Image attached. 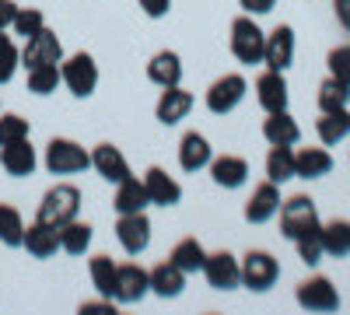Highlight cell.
<instances>
[{"label": "cell", "mask_w": 350, "mask_h": 315, "mask_svg": "<svg viewBox=\"0 0 350 315\" xmlns=\"http://www.w3.org/2000/svg\"><path fill=\"white\" fill-rule=\"evenodd\" d=\"M81 214V189L77 186H70V182H56V186H49L46 193H42V204H39V221H46V224H67V221H74Z\"/></svg>", "instance_id": "6da1fadb"}, {"label": "cell", "mask_w": 350, "mask_h": 315, "mask_svg": "<svg viewBox=\"0 0 350 315\" xmlns=\"http://www.w3.org/2000/svg\"><path fill=\"white\" fill-rule=\"evenodd\" d=\"M262 49H267V32L252 21V14L231 21V53L239 64H262Z\"/></svg>", "instance_id": "7a4b0ae2"}, {"label": "cell", "mask_w": 350, "mask_h": 315, "mask_svg": "<svg viewBox=\"0 0 350 315\" xmlns=\"http://www.w3.org/2000/svg\"><path fill=\"white\" fill-rule=\"evenodd\" d=\"M46 168L53 176H77V172L92 168V154L70 137H53L46 144Z\"/></svg>", "instance_id": "3957f363"}, {"label": "cell", "mask_w": 350, "mask_h": 315, "mask_svg": "<svg viewBox=\"0 0 350 315\" xmlns=\"http://www.w3.org/2000/svg\"><path fill=\"white\" fill-rule=\"evenodd\" d=\"M60 81L67 84L74 98H88L98 88V64L88 53H74L67 60H60Z\"/></svg>", "instance_id": "277c9868"}, {"label": "cell", "mask_w": 350, "mask_h": 315, "mask_svg": "<svg viewBox=\"0 0 350 315\" xmlns=\"http://www.w3.org/2000/svg\"><path fill=\"white\" fill-rule=\"evenodd\" d=\"M319 224V210H315V200L298 193V196H291L280 204V235L295 242L298 235H305L308 228Z\"/></svg>", "instance_id": "5b68a950"}, {"label": "cell", "mask_w": 350, "mask_h": 315, "mask_svg": "<svg viewBox=\"0 0 350 315\" xmlns=\"http://www.w3.org/2000/svg\"><path fill=\"white\" fill-rule=\"evenodd\" d=\"M239 266H242V284L249 291H270L280 277V263L267 249H249L239 260Z\"/></svg>", "instance_id": "8992f818"}, {"label": "cell", "mask_w": 350, "mask_h": 315, "mask_svg": "<svg viewBox=\"0 0 350 315\" xmlns=\"http://www.w3.org/2000/svg\"><path fill=\"white\" fill-rule=\"evenodd\" d=\"M245 92H249V84H245L242 74H224L207 88V109L214 112V116H228L231 109L242 105Z\"/></svg>", "instance_id": "52a82bcc"}, {"label": "cell", "mask_w": 350, "mask_h": 315, "mask_svg": "<svg viewBox=\"0 0 350 315\" xmlns=\"http://www.w3.org/2000/svg\"><path fill=\"white\" fill-rule=\"evenodd\" d=\"M203 277H207V284L214 291H231V288H239L242 284V266L239 260L231 252H207V260H203Z\"/></svg>", "instance_id": "ba28073f"}, {"label": "cell", "mask_w": 350, "mask_h": 315, "mask_svg": "<svg viewBox=\"0 0 350 315\" xmlns=\"http://www.w3.org/2000/svg\"><path fill=\"white\" fill-rule=\"evenodd\" d=\"M60 60H64V42L56 39V32H49V28H39L36 36L25 39V49H21V64L25 67L60 64Z\"/></svg>", "instance_id": "9c48e42d"}, {"label": "cell", "mask_w": 350, "mask_h": 315, "mask_svg": "<svg viewBox=\"0 0 350 315\" xmlns=\"http://www.w3.org/2000/svg\"><path fill=\"white\" fill-rule=\"evenodd\" d=\"M116 238H120V245L130 256H140L144 249L151 245V221H148V214H144V210L120 214V221H116Z\"/></svg>", "instance_id": "30bf717a"}, {"label": "cell", "mask_w": 350, "mask_h": 315, "mask_svg": "<svg viewBox=\"0 0 350 315\" xmlns=\"http://www.w3.org/2000/svg\"><path fill=\"white\" fill-rule=\"evenodd\" d=\"M298 305L308 308V312H336L340 308V295L336 288L326 280V277H308L298 284V291H295Z\"/></svg>", "instance_id": "8fae6325"}, {"label": "cell", "mask_w": 350, "mask_h": 315, "mask_svg": "<svg viewBox=\"0 0 350 315\" xmlns=\"http://www.w3.org/2000/svg\"><path fill=\"white\" fill-rule=\"evenodd\" d=\"M262 64H267V70H280V74L295 64V28L291 25H277L273 32L267 36Z\"/></svg>", "instance_id": "7c38bea8"}, {"label": "cell", "mask_w": 350, "mask_h": 315, "mask_svg": "<svg viewBox=\"0 0 350 315\" xmlns=\"http://www.w3.org/2000/svg\"><path fill=\"white\" fill-rule=\"evenodd\" d=\"M148 291H151V277L140 263H123L116 270V301L120 305H137Z\"/></svg>", "instance_id": "4fadbf2b"}, {"label": "cell", "mask_w": 350, "mask_h": 315, "mask_svg": "<svg viewBox=\"0 0 350 315\" xmlns=\"http://www.w3.org/2000/svg\"><path fill=\"white\" fill-rule=\"evenodd\" d=\"M21 249H25L28 256H36V260H49V256H56V249H60V228L36 217L32 224L25 228Z\"/></svg>", "instance_id": "5bb4252c"}, {"label": "cell", "mask_w": 350, "mask_h": 315, "mask_svg": "<svg viewBox=\"0 0 350 315\" xmlns=\"http://www.w3.org/2000/svg\"><path fill=\"white\" fill-rule=\"evenodd\" d=\"M189 109H193V95L183 88V84H172V88H161V98L154 105V116H158V123L175 126V123H183L189 116Z\"/></svg>", "instance_id": "9a60e30c"}, {"label": "cell", "mask_w": 350, "mask_h": 315, "mask_svg": "<svg viewBox=\"0 0 350 315\" xmlns=\"http://www.w3.org/2000/svg\"><path fill=\"white\" fill-rule=\"evenodd\" d=\"M92 168L98 172V176H102L105 182H123V179H130V176H133L126 154H123L120 148H116V144H98V148L92 151Z\"/></svg>", "instance_id": "2e32d148"}, {"label": "cell", "mask_w": 350, "mask_h": 315, "mask_svg": "<svg viewBox=\"0 0 350 315\" xmlns=\"http://www.w3.org/2000/svg\"><path fill=\"white\" fill-rule=\"evenodd\" d=\"M144 189H148L151 204H158V207H175L183 200V186L158 165H151L148 172H144Z\"/></svg>", "instance_id": "e0dca14e"}, {"label": "cell", "mask_w": 350, "mask_h": 315, "mask_svg": "<svg viewBox=\"0 0 350 315\" xmlns=\"http://www.w3.org/2000/svg\"><path fill=\"white\" fill-rule=\"evenodd\" d=\"M280 210V189H277V182H259L256 189H252V196H249V204H245V221L249 224H267L273 214Z\"/></svg>", "instance_id": "ac0fdd59"}, {"label": "cell", "mask_w": 350, "mask_h": 315, "mask_svg": "<svg viewBox=\"0 0 350 315\" xmlns=\"http://www.w3.org/2000/svg\"><path fill=\"white\" fill-rule=\"evenodd\" d=\"M36 165H39V158H36V148L28 144V137L14 140V144H8V148H0V168H4L8 176H14V179L32 176Z\"/></svg>", "instance_id": "d6986e66"}, {"label": "cell", "mask_w": 350, "mask_h": 315, "mask_svg": "<svg viewBox=\"0 0 350 315\" xmlns=\"http://www.w3.org/2000/svg\"><path fill=\"white\" fill-rule=\"evenodd\" d=\"M262 137H267L270 144L295 148L298 140H301V126H298V120L291 116L287 109H280V112H267V120H262Z\"/></svg>", "instance_id": "ffe728a7"}, {"label": "cell", "mask_w": 350, "mask_h": 315, "mask_svg": "<svg viewBox=\"0 0 350 315\" xmlns=\"http://www.w3.org/2000/svg\"><path fill=\"white\" fill-rule=\"evenodd\" d=\"M207 168H211V179H214L217 186H224V189H239V186H245V179H249V161L239 158V154L211 158Z\"/></svg>", "instance_id": "44dd1931"}, {"label": "cell", "mask_w": 350, "mask_h": 315, "mask_svg": "<svg viewBox=\"0 0 350 315\" xmlns=\"http://www.w3.org/2000/svg\"><path fill=\"white\" fill-rule=\"evenodd\" d=\"M211 158H214V151H211V140H207V137L196 133V130L183 133V140H179V165H183V172L207 168Z\"/></svg>", "instance_id": "7402d4cb"}, {"label": "cell", "mask_w": 350, "mask_h": 315, "mask_svg": "<svg viewBox=\"0 0 350 315\" xmlns=\"http://www.w3.org/2000/svg\"><path fill=\"white\" fill-rule=\"evenodd\" d=\"M256 102L267 109V112H280V109H287V81H284L280 70L259 74V81H256Z\"/></svg>", "instance_id": "603a6c76"}, {"label": "cell", "mask_w": 350, "mask_h": 315, "mask_svg": "<svg viewBox=\"0 0 350 315\" xmlns=\"http://www.w3.org/2000/svg\"><path fill=\"white\" fill-rule=\"evenodd\" d=\"M333 168V154L326 148H301L295 151V179H323Z\"/></svg>", "instance_id": "cb8c5ba5"}, {"label": "cell", "mask_w": 350, "mask_h": 315, "mask_svg": "<svg viewBox=\"0 0 350 315\" xmlns=\"http://www.w3.org/2000/svg\"><path fill=\"white\" fill-rule=\"evenodd\" d=\"M148 77L158 84V88H172V84H179L183 81V60H179V53H175V49L154 53L151 64H148Z\"/></svg>", "instance_id": "d4e9b609"}, {"label": "cell", "mask_w": 350, "mask_h": 315, "mask_svg": "<svg viewBox=\"0 0 350 315\" xmlns=\"http://www.w3.org/2000/svg\"><path fill=\"white\" fill-rule=\"evenodd\" d=\"M148 277H151V291H154L158 298H179L183 288H186V273L175 266L172 260H165V263H158L154 270H148Z\"/></svg>", "instance_id": "484cf974"}, {"label": "cell", "mask_w": 350, "mask_h": 315, "mask_svg": "<svg viewBox=\"0 0 350 315\" xmlns=\"http://www.w3.org/2000/svg\"><path fill=\"white\" fill-rule=\"evenodd\" d=\"M151 204V196L148 189H144V179H123V182H116V200H112V207L120 210V214H137Z\"/></svg>", "instance_id": "4316f807"}, {"label": "cell", "mask_w": 350, "mask_h": 315, "mask_svg": "<svg viewBox=\"0 0 350 315\" xmlns=\"http://www.w3.org/2000/svg\"><path fill=\"white\" fill-rule=\"evenodd\" d=\"M315 133L326 148H336L340 140L350 137V112L347 109H333V112H323V120L315 123Z\"/></svg>", "instance_id": "83f0119b"}, {"label": "cell", "mask_w": 350, "mask_h": 315, "mask_svg": "<svg viewBox=\"0 0 350 315\" xmlns=\"http://www.w3.org/2000/svg\"><path fill=\"white\" fill-rule=\"evenodd\" d=\"M92 235H95V228L88 224V221H67L60 224V249L67 256H84L88 249H92Z\"/></svg>", "instance_id": "f1b7e54d"}, {"label": "cell", "mask_w": 350, "mask_h": 315, "mask_svg": "<svg viewBox=\"0 0 350 315\" xmlns=\"http://www.w3.org/2000/svg\"><path fill=\"white\" fill-rule=\"evenodd\" d=\"M323 249H326V256H333V260L350 256V221L333 217L329 224H323Z\"/></svg>", "instance_id": "f546056e"}, {"label": "cell", "mask_w": 350, "mask_h": 315, "mask_svg": "<svg viewBox=\"0 0 350 315\" xmlns=\"http://www.w3.org/2000/svg\"><path fill=\"white\" fill-rule=\"evenodd\" d=\"M267 179L277 182V186L295 179V151L284 148V144H270V154H267Z\"/></svg>", "instance_id": "4dcf8cb0"}, {"label": "cell", "mask_w": 350, "mask_h": 315, "mask_svg": "<svg viewBox=\"0 0 350 315\" xmlns=\"http://www.w3.org/2000/svg\"><path fill=\"white\" fill-rule=\"evenodd\" d=\"M168 260L179 266L183 273H200V270H203V260H207V252H203V245H200L196 238H183V242L172 245Z\"/></svg>", "instance_id": "1f68e13d"}, {"label": "cell", "mask_w": 350, "mask_h": 315, "mask_svg": "<svg viewBox=\"0 0 350 315\" xmlns=\"http://www.w3.org/2000/svg\"><path fill=\"white\" fill-rule=\"evenodd\" d=\"M92 284H95V291L102 295V298H116V266L112 263V256H105V252H98V256H92Z\"/></svg>", "instance_id": "d6a6232c"}, {"label": "cell", "mask_w": 350, "mask_h": 315, "mask_svg": "<svg viewBox=\"0 0 350 315\" xmlns=\"http://www.w3.org/2000/svg\"><path fill=\"white\" fill-rule=\"evenodd\" d=\"M60 64H39V67H28V92L32 95H53L60 88Z\"/></svg>", "instance_id": "836d02e7"}, {"label": "cell", "mask_w": 350, "mask_h": 315, "mask_svg": "<svg viewBox=\"0 0 350 315\" xmlns=\"http://www.w3.org/2000/svg\"><path fill=\"white\" fill-rule=\"evenodd\" d=\"M21 238H25V217L18 207L11 204H0V242L11 245V249H21Z\"/></svg>", "instance_id": "e575fe53"}, {"label": "cell", "mask_w": 350, "mask_h": 315, "mask_svg": "<svg viewBox=\"0 0 350 315\" xmlns=\"http://www.w3.org/2000/svg\"><path fill=\"white\" fill-rule=\"evenodd\" d=\"M295 245H298V260L305 266L323 263V256H326V249H323V224H315V228H308L305 235H298Z\"/></svg>", "instance_id": "d590c367"}, {"label": "cell", "mask_w": 350, "mask_h": 315, "mask_svg": "<svg viewBox=\"0 0 350 315\" xmlns=\"http://www.w3.org/2000/svg\"><path fill=\"white\" fill-rule=\"evenodd\" d=\"M347 102H350V84H343V81H336L333 74L319 84V109L323 112H333V109H347Z\"/></svg>", "instance_id": "8d00e7d4"}, {"label": "cell", "mask_w": 350, "mask_h": 315, "mask_svg": "<svg viewBox=\"0 0 350 315\" xmlns=\"http://www.w3.org/2000/svg\"><path fill=\"white\" fill-rule=\"evenodd\" d=\"M18 64H21V53H18L14 39L0 32V84H8V81L14 77Z\"/></svg>", "instance_id": "74e56055"}, {"label": "cell", "mask_w": 350, "mask_h": 315, "mask_svg": "<svg viewBox=\"0 0 350 315\" xmlns=\"http://www.w3.org/2000/svg\"><path fill=\"white\" fill-rule=\"evenodd\" d=\"M11 28H14V36L28 39V36H36L39 28H46V18H42V11H36V8H18Z\"/></svg>", "instance_id": "f35d334b"}, {"label": "cell", "mask_w": 350, "mask_h": 315, "mask_svg": "<svg viewBox=\"0 0 350 315\" xmlns=\"http://www.w3.org/2000/svg\"><path fill=\"white\" fill-rule=\"evenodd\" d=\"M28 137V120H21L18 112H4L0 116V148L14 144V140H25Z\"/></svg>", "instance_id": "ab89813d"}, {"label": "cell", "mask_w": 350, "mask_h": 315, "mask_svg": "<svg viewBox=\"0 0 350 315\" xmlns=\"http://www.w3.org/2000/svg\"><path fill=\"white\" fill-rule=\"evenodd\" d=\"M329 74L336 77V81H343V84H350V46H336L333 53H329Z\"/></svg>", "instance_id": "60d3db41"}, {"label": "cell", "mask_w": 350, "mask_h": 315, "mask_svg": "<svg viewBox=\"0 0 350 315\" xmlns=\"http://www.w3.org/2000/svg\"><path fill=\"white\" fill-rule=\"evenodd\" d=\"M140 11L148 14V18H165L172 11V0H137Z\"/></svg>", "instance_id": "b9f144b4"}, {"label": "cell", "mask_w": 350, "mask_h": 315, "mask_svg": "<svg viewBox=\"0 0 350 315\" xmlns=\"http://www.w3.org/2000/svg\"><path fill=\"white\" fill-rule=\"evenodd\" d=\"M14 14H18V4H14V0H0V32H8V28H11Z\"/></svg>", "instance_id": "7bdbcfd3"}, {"label": "cell", "mask_w": 350, "mask_h": 315, "mask_svg": "<svg viewBox=\"0 0 350 315\" xmlns=\"http://www.w3.org/2000/svg\"><path fill=\"white\" fill-rule=\"evenodd\" d=\"M239 4H242L249 14H270L277 0H239Z\"/></svg>", "instance_id": "ee69618b"}, {"label": "cell", "mask_w": 350, "mask_h": 315, "mask_svg": "<svg viewBox=\"0 0 350 315\" xmlns=\"http://www.w3.org/2000/svg\"><path fill=\"white\" fill-rule=\"evenodd\" d=\"M333 14H336V21L350 32V0H333Z\"/></svg>", "instance_id": "f6af8a7d"}]
</instances>
